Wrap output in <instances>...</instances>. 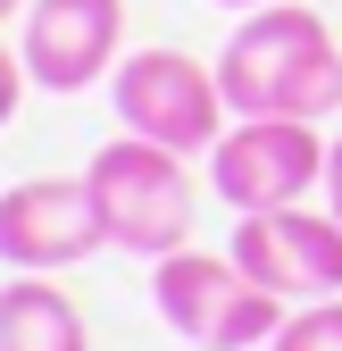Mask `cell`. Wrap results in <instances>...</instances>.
Segmentation results:
<instances>
[{"label": "cell", "mask_w": 342, "mask_h": 351, "mask_svg": "<svg viewBox=\"0 0 342 351\" xmlns=\"http://www.w3.org/2000/svg\"><path fill=\"white\" fill-rule=\"evenodd\" d=\"M218 84H226L234 117H309L317 125L326 109H342V42L317 9L267 0L226 34Z\"/></svg>", "instance_id": "cell-1"}, {"label": "cell", "mask_w": 342, "mask_h": 351, "mask_svg": "<svg viewBox=\"0 0 342 351\" xmlns=\"http://www.w3.org/2000/svg\"><path fill=\"white\" fill-rule=\"evenodd\" d=\"M109 101H117V125L125 134H142V143H167V151H218V134H226V117H234V101H226V84H218V67H200L192 51H125L117 59V75H109Z\"/></svg>", "instance_id": "cell-4"}, {"label": "cell", "mask_w": 342, "mask_h": 351, "mask_svg": "<svg viewBox=\"0 0 342 351\" xmlns=\"http://www.w3.org/2000/svg\"><path fill=\"white\" fill-rule=\"evenodd\" d=\"M267 351H342V293L334 301H301Z\"/></svg>", "instance_id": "cell-10"}, {"label": "cell", "mask_w": 342, "mask_h": 351, "mask_svg": "<svg viewBox=\"0 0 342 351\" xmlns=\"http://www.w3.org/2000/svg\"><path fill=\"white\" fill-rule=\"evenodd\" d=\"M150 301L192 351H267L292 318L234 251H192V243L150 259Z\"/></svg>", "instance_id": "cell-2"}, {"label": "cell", "mask_w": 342, "mask_h": 351, "mask_svg": "<svg viewBox=\"0 0 342 351\" xmlns=\"http://www.w3.org/2000/svg\"><path fill=\"white\" fill-rule=\"evenodd\" d=\"M25 84H34V67H25V51H9V42H0V125L17 117V101H25Z\"/></svg>", "instance_id": "cell-11"}, {"label": "cell", "mask_w": 342, "mask_h": 351, "mask_svg": "<svg viewBox=\"0 0 342 351\" xmlns=\"http://www.w3.org/2000/svg\"><path fill=\"white\" fill-rule=\"evenodd\" d=\"M0 351H92V335L51 276H17L0 285Z\"/></svg>", "instance_id": "cell-9"}, {"label": "cell", "mask_w": 342, "mask_h": 351, "mask_svg": "<svg viewBox=\"0 0 342 351\" xmlns=\"http://www.w3.org/2000/svg\"><path fill=\"white\" fill-rule=\"evenodd\" d=\"M218 9H267V0H218Z\"/></svg>", "instance_id": "cell-14"}, {"label": "cell", "mask_w": 342, "mask_h": 351, "mask_svg": "<svg viewBox=\"0 0 342 351\" xmlns=\"http://www.w3.org/2000/svg\"><path fill=\"white\" fill-rule=\"evenodd\" d=\"M92 251H109L92 176H25L0 193V259L17 276H59Z\"/></svg>", "instance_id": "cell-6"}, {"label": "cell", "mask_w": 342, "mask_h": 351, "mask_svg": "<svg viewBox=\"0 0 342 351\" xmlns=\"http://www.w3.org/2000/svg\"><path fill=\"white\" fill-rule=\"evenodd\" d=\"M125 51V0H34L25 9V67L42 93H83L117 75Z\"/></svg>", "instance_id": "cell-8"}, {"label": "cell", "mask_w": 342, "mask_h": 351, "mask_svg": "<svg viewBox=\"0 0 342 351\" xmlns=\"http://www.w3.org/2000/svg\"><path fill=\"white\" fill-rule=\"evenodd\" d=\"M250 276H259L276 301H334L342 293V217L326 209H250L242 226H234V243H226Z\"/></svg>", "instance_id": "cell-7"}, {"label": "cell", "mask_w": 342, "mask_h": 351, "mask_svg": "<svg viewBox=\"0 0 342 351\" xmlns=\"http://www.w3.org/2000/svg\"><path fill=\"white\" fill-rule=\"evenodd\" d=\"M17 9H34V0H0V25H9V17H17Z\"/></svg>", "instance_id": "cell-13"}, {"label": "cell", "mask_w": 342, "mask_h": 351, "mask_svg": "<svg viewBox=\"0 0 342 351\" xmlns=\"http://www.w3.org/2000/svg\"><path fill=\"white\" fill-rule=\"evenodd\" d=\"M92 201H101V226L109 251H134V259H167L192 243V167L184 151L142 143V134H117L92 151Z\"/></svg>", "instance_id": "cell-3"}, {"label": "cell", "mask_w": 342, "mask_h": 351, "mask_svg": "<svg viewBox=\"0 0 342 351\" xmlns=\"http://www.w3.org/2000/svg\"><path fill=\"white\" fill-rule=\"evenodd\" d=\"M326 151L334 143H317L309 117H234L218 134V151H209V184H218V201L234 217L292 209L326 184Z\"/></svg>", "instance_id": "cell-5"}, {"label": "cell", "mask_w": 342, "mask_h": 351, "mask_svg": "<svg viewBox=\"0 0 342 351\" xmlns=\"http://www.w3.org/2000/svg\"><path fill=\"white\" fill-rule=\"evenodd\" d=\"M326 209L342 217V134H334V151H326Z\"/></svg>", "instance_id": "cell-12"}]
</instances>
